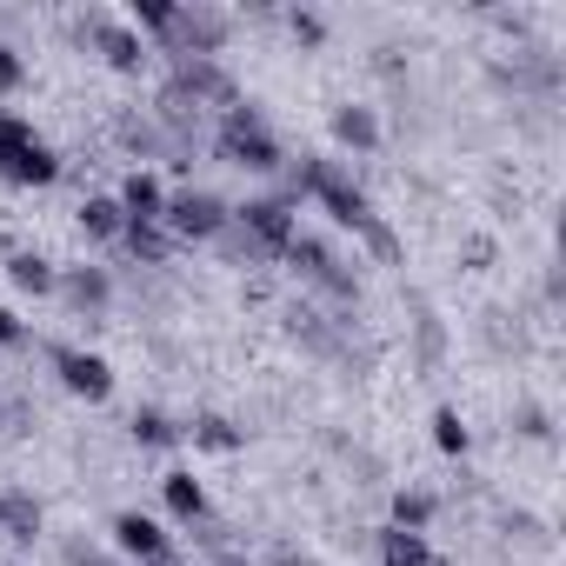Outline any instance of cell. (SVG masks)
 Here are the masks:
<instances>
[{
  "label": "cell",
  "mask_w": 566,
  "mask_h": 566,
  "mask_svg": "<svg viewBox=\"0 0 566 566\" xmlns=\"http://www.w3.org/2000/svg\"><path fill=\"white\" fill-rule=\"evenodd\" d=\"M334 140L374 154V147H380V120H374V107H334Z\"/></svg>",
  "instance_id": "13"
},
{
  "label": "cell",
  "mask_w": 566,
  "mask_h": 566,
  "mask_svg": "<svg viewBox=\"0 0 566 566\" xmlns=\"http://www.w3.org/2000/svg\"><path fill=\"white\" fill-rule=\"evenodd\" d=\"M21 340H28L21 314H14V307H0V347H21Z\"/></svg>",
  "instance_id": "25"
},
{
  "label": "cell",
  "mask_w": 566,
  "mask_h": 566,
  "mask_svg": "<svg viewBox=\"0 0 566 566\" xmlns=\"http://www.w3.org/2000/svg\"><path fill=\"white\" fill-rule=\"evenodd\" d=\"M160 493H167V513H174L180 526L207 520V486H200L193 473H167V480H160Z\"/></svg>",
  "instance_id": "10"
},
{
  "label": "cell",
  "mask_w": 566,
  "mask_h": 566,
  "mask_svg": "<svg viewBox=\"0 0 566 566\" xmlns=\"http://www.w3.org/2000/svg\"><path fill=\"white\" fill-rule=\"evenodd\" d=\"M367 247H374V253H380V260H394V253H400V240H394V233H387V227H380V220H374V227H367Z\"/></svg>",
  "instance_id": "26"
},
{
  "label": "cell",
  "mask_w": 566,
  "mask_h": 566,
  "mask_svg": "<svg viewBox=\"0 0 566 566\" xmlns=\"http://www.w3.org/2000/svg\"><path fill=\"white\" fill-rule=\"evenodd\" d=\"M114 546H120L127 559H140V566H167V553H174V539H167L160 520H147V513H114Z\"/></svg>",
  "instance_id": "7"
},
{
  "label": "cell",
  "mask_w": 566,
  "mask_h": 566,
  "mask_svg": "<svg viewBox=\"0 0 566 566\" xmlns=\"http://www.w3.org/2000/svg\"><path fill=\"white\" fill-rule=\"evenodd\" d=\"M21 81H28V61H21V54H14L8 41H0V94H14Z\"/></svg>",
  "instance_id": "24"
},
{
  "label": "cell",
  "mask_w": 566,
  "mask_h": 566,
  "mask_svg": "<svg viewBox=\"0 0 566 566\" xmlns=\"http://www.w3.org/2000/svg\"><path fill=\"white\" fill-rule=\"evenodd\" d=\"M120 213H127V227H160V213H167V187L147 174V167H134L127 180H120Z\"/></svg>",
  "instance_id": "8"
},
{
  "label": "cell",
  "mask_w": 566,
  "mask_h": 566,
  "mask_svg": "<svg viewBox=\"0 0 566 566\" xmlns=\"http://www.w3.org/2000/svg\"><path fill=\"white\" fill-rule=\"evenodd\" d=\"M120 240H127L140 260H167V233H160V227H127Z\"/></svg>",
  "instance_id": "22"
},
{
  "label": "cell",
  "mask_w": 566,
  "mask_h": 566,
  "mask_svg": "<svg viewBox=\"0 0 566 566\" xmlns=\"http://www.w3.org/2000/svg\"><path fill=\"white\" fill-rule=\"evenodd\" d=\"M433 520V493H394V526L400 533H427Z\"/></svg>",
  "instance_id": "20"
},
{
  "label": "cell",
  "mask_w": 566,
  "mask_h": 566,
  "mask_svg": "<svg viewBox=\"0 0 566 566\" xmlns=\"http://www.w3.org/2000/svg\"><path fill=\"white\" fill-rule=\"evenodd\" d=\"M54 374L74 400H107L114 394V367L101 354H81V347H54Z\"/></svg>",
  "instance_id": "5"
},
{
  "label": "cell",
  "mask_w": 566,
  "mask_h": 566,
  "mask_svg": "<svg viewBox=\"0 0 566 566\" xmlns=\"http://www.w3.org/2000/svg\"><path fill=\"white\" fill-rule=\"evenodd\" d=\"M8 280H14L21 294H34V301L61 287V273H54V260H48V253H14V260H8Z\"/></svg>",
  "instance_id": "12"
},
{
  "label": "cell",
  "mask_w": 566,
  "mask_h": 566,
  "mask_svg": "<svg viewBox=\"0 0 566 566\" xmlns=\"http://www.w3.org/2000/svg\"><path fill=\"white\" fill-rule=\"evenodd\" d=\"M233 220H240L266 253H287V247L301 240V220H294V207H287V200H247Z\"/></svg>",
  "instance_id": "4"
},
{
  "label": "cell",
  "mask_w": 566,
  "mask_h": 566,
  "mask_svg": "<svg viewBox=\"0 0 566 566\" xmlns=\"http://www.w3.org/2000/svg\"><path fill=\"white\" fill-rule=\"evenodd\" d=\"M227 220H233V213H227V200L193 193V187H187V193H174V200H167V213H160V227H167V233H180V240H213Z\"/></svg>",
  "instance_id": "3"
},
{
  "label": "cell",
  "mask_w": 566,
  "mask_h": 566,
  "mask_svg": "<svg viewBox=\"0 0 566 566\" xmlns=\"http://www.w3.org/2000/svg\"><path fill=\"white\" fill-rule=\"evenodd\" d=\"M380 566H440V553L427 546V533L387 526V533H380Z\"/></svg>",
  "instance_id": "11"
},
{
  "label": "cell",
  "mask_w": 566,
  "mask_h": 566,
  "mask_svg": "<svg viewBox=\"0 0 566 566\" xmlns=\"http://www.w3.org/2000/svg\"><path fill=\"white\" fill-rule=\"evenodd\" d=\"M81 233H87V240H120V233H127V213H120V200H107V193L81 200Z\"/></svg>",
  "instance_id": "14"
},
{
  "label": "cell",
  "mask_w": 566,
  "mask_h": 566,
  "mask_svg": "<svg viewBox=\"0 0 566 566\" xmlns=\"http://www.w3.org/2000/svg\"><path fill=\"white\" fill-rule=\"evenodd\" d=\"M87 48H94L114 74H140V67H147V41H140L134 28H120V21H87Z\"/></svg>",
  "instance_id": "6"
},
{
  "label": "cell",
  "mask_w": 566,
  "mask_h": 566,
  "mask_svg": "<svg viewBox=\"0 0 566 566\" xmlns=\"http://www.w3.org/2000/svg\"><path fill=\"white\" fill-rule=\"evenodd\" d=\"M34 140H41V134H34V120H28V114L0 107V174H8V160H21Z\"/></svg>",
  "instance_id": "16"
},
{
  "label": "cell",
  "mask_w": 566,
  "mask_h": 566,
  "mask_svg": "<svg viewBox=\"0 0 566 566\" xmlns=\"http://www.w3.org/2000/svg\"><path fill=\"white\" fill-rule=\"evenodd\" d=\"M467 440H473L467 420H460L453 407H440V413H433V447H440V453H467Z\"/></svg>",
  "instance_id": "21"
},
{
  "label": "cell",
  "mask_w": 566,
  "mask_h": 566,
  "mask_svg": "<svg viewBox=\"0 0 566 566\" xmlns=\"http://www.w3.org/2000/svg\"><path fill=\"white\" fill-rule=\"evenodd\" d=\"M0 180H14V187H54L61 180V160H54L48 140H34L21 160H8V174H0Z\"/></svg>",
  "instance_id": "9"
},
{
  "label": "cell",
  "mask_w": 566,
  "mask_h": 566,
  "mask_svg": "<svg viewBox=\"0 0 566 566\" xmlns=\"http://www.w3.org/2000/svg\"><path fill=\"white\" fill-rule=\"evenodd\" d=\"M220 154L233 160V167H247V174H273L280 167V140L266 134V120L253 114V107H227V120H220Z\"/></svg>",
  "instance_id": "2"
},
{
  "label": "cell",
  "mask_w": 566,
  "mask_h": 566,
  "mask_svg": "<svg viewBox=\"0 0 566 566\" xmlns=\"http://www.w3.org/2000/svg\"><path fill=\"white\" fill-rule=\"evenodd\" d=\"M287 28H294V41H301V48H321V41H327V21H321V14H307V8H294V14H287Z\"/></svg>",
  "instance_id": "23"
},
{
  "label": "cell",
  "mask_w": 566,
  "mask_h": 566,
  "mask_svg": "<svg viewBox=\"0 0 566 566\" xmlns=\"http://www.w3.org/2000/svg\"><path fill=\"white\" fill-rule=\"evenodd\" d=\"M61 287H67L81 307H107V301H114V280H107L101 266H74V273H61Z\"/></svg>",
  "instance_id": "17"
},
{
  "label": "cell",
  "mask_w": 566,
  "mask_h": 566,
  "mask_svg": "<svg viewBox=\"0 0 566 566\" xmlns=\"http://www.w3.org/2000/svg\"><path fill=\"white\" fill-rule=\"evenodd\" d=\"M294 193H314L340 227H354V233H367L380 213H374V200H367V187H354V174H340L334 160H301V174H294Z\"/></svg>",
  "instance_id": "1"
},
{
  "label": "cell",
  "mask_w": 566,
  "mask_h": 566,
  "mask_svg": "<svg viewBox=\"0 0 566 566\" xmlns=\"http://www.w3.org/2000/svg\"><path fill=\"white\" fill-rule=\"evenodd\" d=\"M134 440H140V447H180V440H187V427H174L167 413L140 407V413H134Z\"/></svg>",
  "instance_id": "19"
},
{
  "label": "cell",
  "mask_w": 566,
  "mask_h": 566,
  "mask_svg": "<svg viewBox=\"0 0 566 566\" xmlns=\"http://www.w3.org/2000/svg\"><path fill=\"white\" fill-rule=\"evenodd\" d=\"M127 28L140 34H180V8H174V0H134V8H127Z\"/></svg>",
  "instance_id": "18"
},
{
  "label": "cell",
  "mask_w": 566,
  "mask_h": 566,
  "mask_svg": "<svg viewBox=\"0 0 566 566\" xmlns=\"http://www.w3.org/2000/svg\"><path fill=\"white\" fill-rule=\"evenodd\" d=\"M187 440L207 447V453H240V447H247V433H240L233 420H220V413H200V420L187 427Z\"/></svg>",
  "instance_id": "15"
}]
</instances>
